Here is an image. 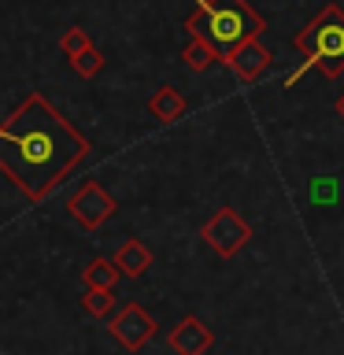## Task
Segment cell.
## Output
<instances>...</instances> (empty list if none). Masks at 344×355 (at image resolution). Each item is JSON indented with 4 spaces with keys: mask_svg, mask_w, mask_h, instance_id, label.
I'll list each match as a JSON object with an SVG mask.
<instances>
[{
    "mask_svg": "<svg viewBox=\"0 0 344 355\" xmlns=\"http://www.w3.org/2000/svg\"><path fill=\"white\" fill-rule=\"evenodd\" d=\"M89 155V141L41 93H30L0 126V171L41 204Z\"/></svg>",
    "mask_w": 344,
    "mask_h": 355,
    "instance_id": "obj_1",
    "label": "cell"
},
{
    "mask_svg": "<svg viewBox=\"0 0 344 355\" xmlns=\"http://www.w3.org/2000/svg\"><path fill=\"white\" fill-rule=\"evenodd\" d=\"M263 26H266L263 15L248 0H196V15L185 19V30L193 37H204L222 60L237 44L259 37Z\"/></svg>",
    "mask_w": 344,
    "mask_h": 355,
    "instance_id": "obj_2",
    "label": "cell"
},
{
    "mask_svg": "<svg viewBox=\"0 0 344 355\" xmlns=\"http://www.w3.org/2000/svg\"><path fill=\"white\" fill-rule=\"evenodd\" d=\"M296 49L304 52V63L285 78V89H293L311 67H318L326 78H341V71H344V11L337 4H326L296 33Z\"/></svg>",
    "mask_w": 344,
    "mask_h": 355,
    "instance_id": "obj_3",
    "label": "cell"
},
{
    "mask_svg": "<svg viewBox=\"0 0 344 355\" xmlns=\"http://www.w3.org/2000/svg\"><path fill=\"white\" fill-rule=\"evenodd\" d=\"M200 237H204L211 248H215L222 259H230V255H237L244 244H248V237H252V226L244 222L233 207H222V211H215L207 222H204V230H200Z\"/></svg>",
    "mask_w": 344,
    "mask_h": 355,
    "instance_id": "obj_4",
    "label": "cell"
},
{
    "mask_svg": "<svg viewBox=\"0 0 344 355\" xmlns=\"http://www.w3.org/2000/svg\"><path fill=\"white\" fill-rule=\"evenodd\" d=\"M67 211H71V218L78 226L100 230L111 215H115V200H111V193L100 182H85L71 200H67Z\"/></svg>",
    "mask_w": 344,
    "mask_h": 355,
    "instance_id": "obj_5",
    "label": "cell"
},
{
    "mask_svg": "<svg viewBox=\"0 0 344 355\" xmlns=\"http://www.w3.org/2000/svg\"><path fill=\"white\" fill-rule=\"evenodd\" d=\"M108 329L126 352H141L144 344L152 340V333H155V318L141 304H126V307H119V315L111 318Z\"/></svg>",
    "mask_w": 344,
    "mask_h": 355,
    "instance_id": "obj_6",
    "label": "cell"
},
{
    "mask_svg": "<svg viewBox=\"0 0 344 355\" xmlns=\"http://www.w3.org/2000/svg\"><path fill=\"white\" fill-rule=\"evenodd\" d=\"M270 49L259 41V37H252V41H244V44H237L230 55H226V67L233 74H237V82H244V85H252V82H259V78L270 71Z\"/></svg>",
    "mask_w": 344,
    "mask_h": 355,
    "instance_id": "obj_7",
    "label": "cell"
},
{
    "mask_svg": "<svg viewBox=\"0 0 344 355\" xmlns=\"http://www.w3.org/2000/svg\"><path fill=\"white\" fill-rule=\"evenodd\" d=\"M211 340H215V337H211V329L196 315H185L171 329V337H166V344H171L178 355H204L211 348Z\"/></svg>",
    "mask_w": 344,
    "mask_h": 355,
    "instance_id": "obj_8",
    "label": "cell"
},
{
    "mask_svg": "<svg viewBox=\"0 0 344 355\" xmlns=\"http://www.w3.org/2000/svg\"><path fill=\"white\" fill-rule=\"evenodd\" d=\"M148 111H152L160 122H178V119L185 115V96L178 93L174 85H163V89H155V93H152Z\"/></svg>",
    "mask_w": 344,
    "mask_h": 355,
    "instance_id": "obj_9",
    "label": "cell"
},
{
    "mask_svg": "<svg viewBox=\"0 0 344 355\" xmlns=\"http://www.w3.org/2000/svg\"><path fill=\"white\" fill-rule=\"evenodd\" d=\"M115 266H119L126 277H141V274L152 266V252L144 248L141 241H126V244L115 252Z\"/></svg>",
    "mask_w": 344,
    "mask_h": 355,
    "instance_id": "obj_10",
    "label": "cell"
},
{
    "mask_svg": "<svg viewBox=\"0 0 344 355\" xmlns=\"http://www.w3.org/2000/svg\"><path fill=\"white\" fill-rule=\"evenodd\" d=\"M119 266H115V259H93L82 270V282H85V288H115V282H119Z\"/></svg>",
    "mask_w": 344,
    "mask_h": 355,
    "instance_id": "obj_11",
    "label": "cell"
},
{
    "mask_svg": "<svg viewBox=\"0 0 344 355\" xmlns=\"http://www.w3.org/2000/svg\"><path fill=\"white\" fill-rule=\"evenodd\" d=\"M182 60H185V67H189V71H207V67H215V60H218V52L211 49V44H207L204 37H193V41L185 44Z\"/></svg>",
    "mask_w": 344,
    "mask_h": 355,
    "instance_id": "obj_12",
    "label": "cell"
},
{
    "mask_svg": "<svg viewBox=\"0 0 344 355\" xmlns=\"http://www.w3.org/2000/svg\"><path fill=\"white\" fill-rule=\"evenodd\" d=\"M82 307H85L93 318H108L111 311H115V296H111L108 288H85V296H82Z\"/></svg>",
    "mask_w": 344,
    "mask_h": 355,
    "instance_id": "obj_13",
    "label": "cell"
},
{
    "mask_svg": "<svg viewBox=\"0 0 344 355\" xmlns=\"http://www.w3.org/2000/svg\"><path fill=\"white\" fill-rule=\"evenodd\" d=\"M85 49H93V41H89V33H85L82 26H71V30L60 37V52L67 55V60H78Z\"/></svg>",
    "mask_w": 344,
    "mask_h": 355,
    "instance_id": "obj_14",
    "label": "cell"
},
{
    "mask_svg": "<svg viewBox=\"0 0 344 355\" xmlns=\"http://www.w3.org/2000/svg\"><path fill=\"white\" fill-rule=\"evenodd\" d=\"M74 63V71L82 74V78H96L100 71H104V55H100L96 49H85L82 55H78V60H71Z\"/></svg>",
    "mask_w": 344,
    "mask_h": 355,
    "instance_id": "obj_15",
    "label": "cell"
},
{
    "mask_svg": "<svg viewBox=\"0 0 344 355\" xmlns=\"http://www.w3.org/2000/svg\"><path fill=\"white\" fill-rule=\"evenodd\" d=\"M333 196H337V182H333V178H318L315 189H311V200H318V204H329Z\"/></svg>",
    "mask_w": 344,
    "mask_h": 355,
    "instance_id": "obj_16",
    "label": "cell"
},
{
    "mask_svg": "<svg viewBox=\"0 0 344 355\" xmlns=\"http://www.w3.org/2000/svg\"><path fill=\"white\" fill-rule=\"evenodd\" d=\"M337 111H341V119H344V93L337 96Z\"/></svg>",
    "mask_w": 344,
    "mask_h": 355,
    "instance_id": "obj_17",
    "label": "cell"
}]
</instances>
